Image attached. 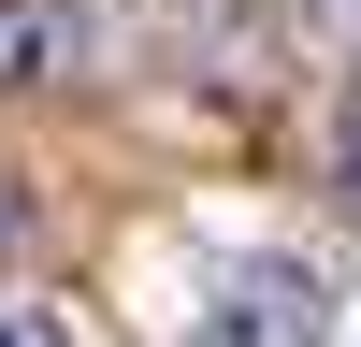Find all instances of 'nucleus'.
Wrapping results in <instances>:
<instances>
[{"label": "nucleus", "instance_id": "1", "mask_svg": "<svg viewBox=\"0 0 361 347\" xmlns=\"http://www.w3.org/2000/svg\"><path fill=\"white\" fill-rule=\"evenodd\" d=\"M188 347H333V289L304 275V260H231L217 275V304H202V333Z\"/></svg>", "mask_w": 361, "mask_h": 347}, {"label": "nucleus", "instance_id": "2", "mask_svg": "<svg viewBox=\"0 0 361 347\" xmlns=\"http://www.w3.org/2000/svg\"><path fill=\"white\" fill-rule=\"evenodd\" d=\"M58 58H73V15L58 0H0V87H44Z\"/></svg>", "mask_w": 361, "mask_h": 347}, {"label": "nucleus", "instance_id": "3", "mask_svg": "<svg viewBox=\"0 0 361 347\" xmlns=\"http://www.w3.org/2000/svg\"><path fill=\"white\" fill-rule=\"evenodd\" d=\"M333 202L361 217V102H347V130H333Z\"/></svg>", "mask_w": 361, "mask_h": 347}, {"label": "nucleus", "instance_id": "4", "mask_svg": "<svg viewBox=\"0 0 361 347\" xmlns=\"http://www.w3.org/2000/svg\"><path fill=\"white\" fill-rule=\"evenodd\" d=\"M0 347H58V318L44 304H0Z\"/></svg>", "mask_w": 361, "mask_h": 347}, {"label": "nucleus", "instance_id": "5", "mask_svg": "<svg viewBox=\"0 0 361 347\" xmlns=\"http://www.w3.org/2000/svg\"><path fill=\"white\" fill-rule=\"evenodd\" d=\"M0 246H15V188H0Z\"/></svg>", "mask_w": 361, "mask_h": 347}]
</instances>
